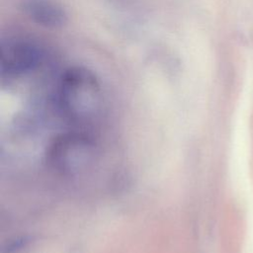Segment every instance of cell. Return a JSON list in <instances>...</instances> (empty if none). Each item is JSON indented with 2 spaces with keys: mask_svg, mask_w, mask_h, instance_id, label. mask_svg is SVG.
Segmentation results:
<instances>
[{
  "mask_svg": "<svg viewBox=\"0 0 253 253\" xmlns=\"http://www.w3.org/2000/svg\"><path fill=\"white\" fill-rule=\"evenodd\" d=\"M55 102L59 112L69 121H90L99 114L102 107L100 82L95 74L85 67H69L58 78Z\"/></svg>",
  "mask_w": 253,
  "mask_h": 253,
  "instance_id": "obj_1",
  "label": "cell"
},
{
  "mask_svg": "<svg viewBox=\"0 0 253 253\" xmlns=\"http://www.w3.org/2000/svg\"><path fill=\"white\" fill-rule=\"evenodd\" d=\"M43 47L35 40L22 36L3 40L0 47V71L3 79L29 74L43 63Z\"/></svg>",
  "mask_w": 253,
  "mask_h": 253,
  "instance_id": "obj_2",
  "label": "cell"
},
{
  "mask_svg": "<svg viewBox=\"0 0 253 253\" xmlns=\"http://www.w3.org/2000/svg\"><path fill=\"white\" fill-rule=\"evenodd\" d=\"M94 154L92 141L76 132L62 133L50 143L46 156L49 165L62 175H74L87 167Z\"/></svg>",
  "mask_w": 253,
  "mask_h": 253,
  "instance_id": "obj_3",
  "label": "cell"
},
{
  "mask_svg": "<svg viewBox=\"0 0 253 253\" xmlns=\"http://www.w3.org/2000/svg\"><path fill=\"white\" fill-rule=\"evenodd\" d=\"M22 8L27 17L44 28H58L66 20L63 8L54 0H22Z\"/></svg>",
  "mask_w": 253,
  "mask_h": 253,
  "instance_id": "obj_4",
  "label": "cell"
}]
</instances>
